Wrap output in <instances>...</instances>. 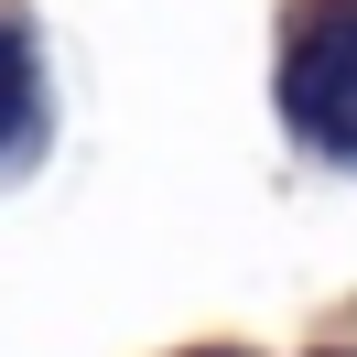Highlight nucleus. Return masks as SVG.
Listing matches in <instances>:
<instances>
[{"label":"nucleus","instance_id":"nucleus-1","mask_svg":"<svg viewBox=\"0 0 357 357\" xmlns=\"http://www.w3.org/2000/svg\"><path fill=\"white\" fill-rule=\"evenodd\" d=\"M282 109H292V130H303V141L357 152V0L303 11V33H292V66H282Z\"/></svg>","mask_w":357,"mask_h":357},{"label":"nucleus","instance_id":"nucleus-2","mask_svg":"<svg viewBox=\"0 0 357 357\" xmlns=\"http://www.w3.org/2000/svg\"><path fill=\"white\" fill-rule=\"evenodd\" d=\"M22 98H33V44H22V22H0V141L22 130Z\"/></svg>","mask_w":357,"mask_h":357},{"label":"nucleus","instance_id":"nucleus-3","mask_svg":"<svg viewBox=\"0 0 357 357\" xmlns=\"http://www.w3.org/2000/svg\"><path fill=\"white\" fill-rule=\"evenodd\" d=\"M195 357H249V347H195Z\"/></svg>","mask_w":357,"mask_h":357}]
</instances>
